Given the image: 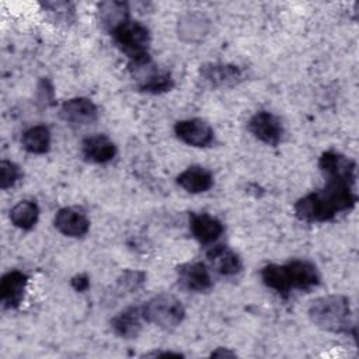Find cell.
<instances>
[{
  "label": "cell",
  "instance_id": "cell-1",
  "mask_svg": "<svg viewBox=\"0 0 359 359\" xmlns=\"http://www.w3.org/2000/svg\"><path fill=\"white\" fill-rule=\"evenodd\" d=\"M358 198L353 185L327 181L325 187L300 198L294 206L297 219L307 223H321L332 220L338 213L353 209Z\"/></svg>",
  "mask_w": 359,
  "mask_h": 359
},
{
  "label": "cell",
  "instance_id": "cell-2",
  "mask_svg": "<svg viewBox=\"0 0 359 359\" xmlns=\"http://www.w3.org/2000/svg\"><path fill=\"white\" fill-rule=\"evenodd\" d=\"M307 316L310 321L328 332L334 334H356V325L352 317L349 299L342 294H327L314 299L309 309Z\"/></svg>",
  "mask_w": 359,
  "mask_h": 359
},
{
  "label": "cell",
  "instance_id": "cell-3",
  "mask_svg": "<svg viewBox=\"0 0 359 359\" xmlns=\"http://www.w3.org/2000/svg\"><path fill=\"white\" fill-rule=\"evenodd\" d=\"M111 36L119 50L129 59V63L150 57V31L142 22L128 20L116 29H114Z\"/></svg>",
  "mask_w": 359,
  "mask_h": 359
},
{
  "label": "cell",
  "instance_id": "cell-4",
  "mask_svg": "<svg viewBox=\"0 0 359 359\" xmlns=\"http://www.w3.org/2000/svg\"><path fill=\"white\" fill-rule=\"evenodd\" d=\"M144 321L164 330L175 328L185 318V309L180 299L170 293H158L142 306Z\"/></svg>",
  "mask_w": 359,
  "mask_h": 359
},
{
  "label": "cell",
  "instance_id": "cell-5",
  "mask_svg": "<svg viewBox=\"0 0 359 359\" xmlns=\"http://www.w3.org/2000/svg\"><path fill=\"white\" fill-rule=\"evenodd\" d=\"M128 67L137 88L143 93L163 94L174 87V79L170 72L160 69L150 57L140 62H132Z\"/></svg>",
  "mask_w": 359,
  "mask_h": 359
},
{
  "label": "cell",
  "instance_id": "cell-6",
  "mask_svg": "<svg viewBox=\"0 0 359 359\" xmlns=\"http://www.w3.org/2000/svg\"><path fill=\"white\" fill-rule=\"evenodd\" d=\"M318 168L325 177L327 181L344 182L353 185L356 178V164L349 157L334 151L327 150L318 158Z\"/></svg>",
  "mask_w": 359,
  "mask_h": 359
},
{
  "label": "cell",
  "instance_id": "cell-7",
  "mask_svg": "<svg viewBox=\"0 0 359 359\" xmlns=\"http://www.w3.org/2000/svg\"><path fill=\"white\" fill-rule=\"evenodd\" d=\"M247 129L255 139L269 146L279 144L285 132L280 119L268 111L255 112L250 118Z\"/></svg>",
  "mask_w": 359,
  "mask_h": 359
},
{
  "label": "cell",
  "instance_id": "cell-8",
  "mask_svg": "<svg viewBox=\"0 0 359 359\" xmlns=\"http://www.w3.org/2000/svg\"><path fill=\"white\" fill-rule=\"evenodd\" d=\"M174 133L182 143L192 147H209L215 142L212 126L199 118L178 121L174 125Z\"/></svg>",
  "mask_w": 359,
  "mask_h": 359
},
{
  "label": "cell",
  "instance_id": "cell-9",
  "mask_svg": "<svg viewBox=\"0 0 359 359\" xmlns=\"http://www.w3.org/2000/svg\"><path fill=\"white\" fill-rule=\"evenodd\" d=\"M283 272L289 290H310L320 283L317 266L307 259H292L283 265Z\"/></svg>",
  "mask_w": 359,
  "mask_h": 359
},
{
  "label": "cell",
  "instance_id": "cell-10",
  "mask_svg": "<svg viewBox=\"0 0 359 359\" xmlns=\"http://www.w3.org/2000/svg\"><path fill=\"white\" fill-rule=\"evenodd\" d=\"M59 116L70 125L84 126L90 125L97 121L98 118V108L97 105L86 98V97H76L65 101L59 109Z\"/></svg>",
  "mask_w": 359,
  "mask_h": 359
},
{
  "label": "cell",
  "instance_id": "cell-11",
  "mask_svg": "<svg viewBox=\"0 0 359 359\" xmlns=\"http://www.w3.org/2000/svg\"><path fill=\"white\" fill-rule=\"evenodd\" d=\"M28 276L22 271L13 269L0 280V302L4 309H17L25 296Z\"/></svg>",
  "mask_w": 359,
  "mask_h": 359
},
{
  "label": "cell",
  "instance_id": "cell-12",
  "mask_svg": "<svg viewBox=\"0 0 359 359\" xmlns=\"http://www.w3.org/2000/svg\"><path fill=\"white\" fill-rule=\"evenodd\" d=\"M177 279L189 292H206L212 287V276L203 262L181 264L177 268Z\"/></svg>",
  "mask_w": 359,
  "mask_h": 359
},
{
  "label": "cell",
  "instance_id": "cell-13",
  "mask_svg": "<svg viewBox=\"0 0 359 359\" xmlns=\"http://www.w3.org/2000/svg\"><path fill=\"white\" fill-rule=\"evenodd\" d=\"M199 74L210 87H229L243 80V70L230 63H206L199 67Z\"/></svg>",
  "mask_w": 359,
  "mask_h": 359
},
{
  "label": "cell",
  "instance_id": "cell-14",
  "mask_svg": "<svg viewBox=\"0 0 359 359\" xmlns=\"http://www.w3.org/2000/svg\"><path fill=\"white\" fill-rule=\"evenodd\" d=\"M53 224L59 233L66 237L79 238L87 234L90 230L88 217L74 208H62L55 215Z\"/></svg>",
  "mask_w": 359,
  "mask_h": 359
},
{
  "label": "cell",
  "instance_id": "cell-15",
  "mask_svg": "<svg viewBox=\"0 0 359 359\" xmlns=\"http://www.w3.org/2000/svg\"><path fill=\"white\" fill-rule=\"evenodd\" d=\"M143 311L140 306H129L115 314L111 320V330L123 339L136 338L143 328Z\"/></svg>",
  "mask_w": 359,
  "mask_h": 359
},
{
  "label": "cell",
  "instance_id": "cell-16",
  "mask_svg": "<svg viewBox=\"0 0 359 359\" xmlns=\"http://www.w3.org/2000/svg\"><path fill=\"white\" fill-rule=\"evenodd\" d=\"M189 230L201 244H213L224 231L223 223L209 213H191Z\"/></svg>",
  "mask_w": 359,
  "mask_h": 359
},
{
  "label": "cell",
  "instance_id": "cell-17",
  "mask_svg": "<svg viewBox=\"0 0 359 359\" xmlns=\"http://www.w3.org/2000/svg\"><path fill=\"white\" fill-rule=\"evenodd\" d=\"M81 154L88 163L105 164L116 156V146L108 136L98 133L81 142Z\"/></svg>",
  "mask_w": 359,
  "mask_h": 359
},
{
  "label": "cell",
  "instance_id": "cell-18",
  "mask_svg": "<svg viewBox=\"0 0 359 359\" xmlns=\"http://www.w3.org/2000/svg\"><path fill=\"white\" fill-rule=\"evenodd\" d=\"M210 268L222 276H234L243 269L241 258L227 245H215L206 254Z\"/></svg>",
  "mask_w": 359,
  "mask_h": 359
},
{
  "label": "cell",
  "instance_id": "cell-19",
  "mask_svg": "<svg viewBox=\"0 0 359 359\" xmlns=\"http://www.w3.org/2000/svg\"><path fill=\"white\" fill-rule=\"evenodd\" d=\"M177 184L189 194H202L212 188L213 175L202 165H191L178 174Z\"/></svg>",
  "mask_w": 359,
  "mask_h": 359
},
{
  "label": "cell",
  "instance_id": "cell-20",
  "mask_svg": "<svg viewBox=\"0 0 359 359\" xmlns=\"http://www.w3.org/2000/svg\"><path fill=\"white\" fill-rule=\"evenodd\" d=\"M129 18V6L125 1H102L98 4V21L109 34Z\"/></svg>",
  "mask_w": 359,
  "mask_h": 359
},
{
  "label": "cell",
  "instance_id": "cell-21",
  "mask_svg": "<svg viewBox=\"0 0 359 359\" xmlns=\"http://www.w3.org/2000/svg\"><path fill=\"white\" fill-rule=\"evenodd\" d=\"M50 130L45 125H35L28 128L21 137L22 147L32 154H43L50 149Z\"/></svg>",
  "mask_w": 359,
  "mask_h": 359
},
{
  "label": "cell",
  "instance_id": "cell-22",
  "mask_svg": "<svg viewBox=\"0 0 359 359\" xmlns=\"http://www.w3.org/2000/svg\"><path fill=\"white\" fill-rule=\"evenodd\" d=\"M209 31V21L205 15L189 13L178 21V35L188 42H196L202 39Z\"/></svg>",
  "mask_w": 359,
  "mask_h": 359
},
{
  "label": "cell",
  "instance_id": "cell-23",
  "mask_svg": "<svg viewBox=\"0 0 359 359\" xmlns=\"http://www.w3.org/2000/svg\"><path fill=\"white\" fill-rule=\"evenodd\" d=\"M39 219V208L34 201H20L10 210L11 223L21 230H31Z\"/></svg>",
  "mask_w": 359,
  "mask_h": 359
},
{
  "label": "cell",
  "instance_id": "cell-24",
  "mask_svg": "<svg viewBox=\"0 0 359 359\" xmlns=\"http://www.w3.org/2000/svg\"><path fill=\"white\" fill-rule=\"evenodd\" d=\"M261 279L266 287L278 292L279 294H287L290 292L285 279L283 265H278V264L265 265L261 269Z\"/></svg>",
  "mask_w": 359,
  "mask_h": 359
},
{
  "label": "cell",
  "instance_id": "cell-25",
  "mask_svg": "<svg viewBox=\"0 0 359 359\" xmlns=\"http://www.w3.org/2000/svg\"><path fill=\"white\" fill-rule=\"evenodd\" d=\"M146 280V273L137 269H126L123 271L115 282V293L118 296H125L136 292L143 286Z\"/></svg>",
  "mask_w": 359,
  "mask_h": 359
},
{
  "label": "cell",
  "instance_id": "cell-26",
  "mask_svg": "<svg viewBox=\"0 0 359 359\" xmlns=\"http://www.w3.org/2000/svg\"><path fill=\"white\" fill-rule=\"evenodd\" d=\"M45 11L53 18V21H60L65 24L73 22L74 20V7L66 1H46L41 4Z\"/></svg>",
  "mask_w": 359,
  "mask_h": 359
},
{
  "label": "cell",
  "instance_id": "cell-27",
  "mask_svg": "<svg viewBox=\"0 0 359 359\" xmlns=\"http://www.w3.org/2000/svg\"><path fill=\"white\" fill-rule=\"evenodd\" d=\"M21 177H22V172L15 163L10 160L0 161V188L1 189L6 191L14 187Z\"/></svg>",
  "mask_w": 359,
  "mask_h": 359
},
{
  "label": "cell",
  "instance_id": "cell-28",
  "mask_svg": "<svg viewBox=\"0 0 359 359\" xmlns=\"http://www.w3.org/2000/svg\"><path fill=\"white\" fill-rule=\"evenodd\" d=\"M72 285L77 292H84L88 287V278L86 275H77L72 279Z\"/></svg>",
  "mask_w": 359,
  "mask_h": 359
},
{
  "label": "cell",
  "instance_id": "cell-29",
  "mask_svg": "<svg viewBox=\"0 0 359 359\" xmlns=\"http://www.w3.org/2000/svg\"><path fill=\"white\" fill-rule=\"evenodd\" d=\"M210 356H212V358H234L236 353L231 352V351L227 349V348H217L216 351H213V352L210 353Z\"/></svg>",
  "mask_w": 359,
  "mask_h": 359
},
{
  "label": "cell",
  "instance_id": "cell-30",
  "mask_svg": "<svg viewBox=\"0 0 359 359\" xmlns=\"http://www.w3.org/2000/svg\"><path fill=\"white\" fill-rule=\"evenodd\" d=\"M143 356H154V358H158V356H182L180 352H171V351H165V352H161V351H153V352H149V353H144Z\"/></svg>",
  "mask_w": 359,
  "mask_h": 359
}]
</instances>
